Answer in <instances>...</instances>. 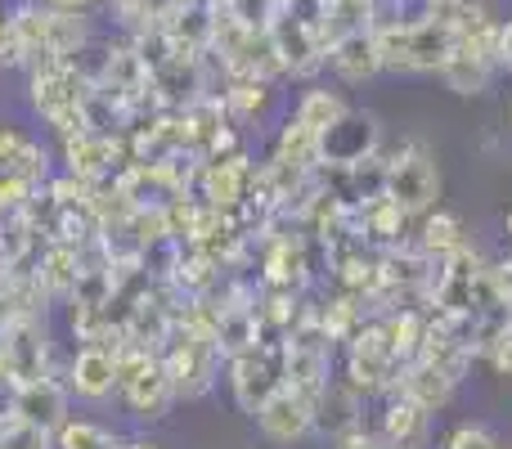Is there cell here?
<instances>
[{
    "label": "cell",
    "mask_w": 512,
    "mask_h": 449,
    "mask_svg": "<svg viewBox=\"0 0 512 449\" xmlns=\"http://www.w3.org/2000/svg\"><path fill=\"white\" fill-rule=\"evenodd\" d=\"M373 36L382 50V68L391 72H441L445 59L459 50V32L432 14L414 18V23L373 27Z\"/></svg>",
    "instance_id": "obj_1"
},
{
    "label": "cell",
    "mask_w": 512,
    "mask_h": 449,
    "mask_svg": "<svg viewBox=\"0 0 512 449\" xmlns=\"http://www.w3.org/2000/svg\"><path fill=\"white\" fill-rule=\"evenodd\" d=\"M162 364H167V378H171V387H176V400H198L212 391L216 373H221V346H216L212 333L185 328V333L162 351Z\"/></svg>",
    "instance_id": "obj_2"
},
{
    "label": "cell",
    "mask_w": 512,
    "mask_h": 449,
    "mask_svg": "<svg viewBox=\"0 0 512 449\" xmlns=\"http://www.w3.org/2000/svg\"><path fill=\"white\" fill-rule=\"evenodd\" d=\"M382 194H387L405 216L427 212V207L441 198V171H436V162H432V153H427V144L409 140L405 149H400V158L387 162V180H382Z\"/></svg>",
    "instance_id": "obj_3"
},
{
    "label": "cell",
    "mask_w": 512,
    "mask_h": 449,
    "mask_svg": "<svg viewBox=\"0 0 512 449\" xmlns=\"http://www.w3.org/2000/svg\"><path fill=\"white\" fill-rule=\"evenodd\" d=\"M279 360H283V355L270 351L265 342H256L252 351H243V355H234V360H230L234 400H239L248 414H256V409H261L265 400L283 387V382H288V378H283V369H279Z\"/></svg>",
    "instance_id": "obj_4"
},
{
    "label": "cell",
    "mask_w": 512,
    "mask_h": 449,
    "mask_svg": "<svg viewBox=\"0 0 512 449\" xmlns=\"http://www.w3.org/2000/svg\"><path fill=\"white\" fill-rule=\"evenodd\" d=\"M252 418H256V427H261V436L270 445H297V441H306L310 427H315V400L301 396L297 387L283 382V387L274 391Z\"/></svg>",
    "instance_id": "obj_5"
},
{
    "label": "cell",
    "mask_w": 512,
    "mask_h": 449,
    "mask_svg": "<svg viewBox=\"0 0 512 449\" xmlns=\"http://www.w3.org/2000/svg\"><path fill=\"white\" fill-rule=\"evenodd\" d=\"M63 387H68V396L81 400V405H108V400L117 396V346L113 351L99 342L77 346Z\"/></svg>",
    "instance_id": "obj_6"
},
{
    "label": "cell",
    "mask_w": 512,
    "mask_h": 449,
    "mask_svg": "<svg viewBox=\"0 0 512 449\" xmlns=\"http://www.w3.org/2000/svg\"><path fill=\"white\" fill-rule=\"evenodd\" d=\"M373 144H378V122L346 108L342 122L328 126L324 140H319V162H328V167H342V171L364 167V162H373Z\"/></svg>",
    "instance_id": "obj_7"
},
{
    "label": "cell",
    "mask_w": 512,
    "mask_h": 449,
    "mask_svg": "<svg viewBox=\"0 0 512 449\" xmlns=\"http://www.w3.org/2000/svg\"><path fill=\"white\" fill-rule=\"evenodd\" d=\"M68 387L54 378H32V382H18L14 400H9V414L23 418L27 427H41V432H59L63 418H68Z\"/></svg>",
    "instance_id": "obj_8"
},
{
    "label": "cell",
    "mask_w": 512,
    "mask_h": 449,
    "mask_svg": "<svg viewBox=\"0 0 512 449\" xmlns=\"http://www.w3.org/2000/svg\"><path fill=\"white\" fill-rule=\"evenodd\" d=\"M396 364L400 360L391 355L382 324L355 333V342H351V387L355 391H382V387H391V373H396Z\"/></svg>",
    "instance_id": "obj_9"
},
{
    "label": "cell",
    "mask_w": 512,
    "mask_h": 449,
    "mask_svg": "<svg viewBox=\"0 0 512 449\" xmlns=\"http://www.w3.org/2000/svg\"><path fill=\"white\" fill-rule=\"evenodd\" d=\"M324 63L346 81V86H360V81L378 77L382 72V50H378V36L373 32H355V36H342V41L328 45Z\"/></svg>",
    "instance_id": "obj_10"
},
{
    "label": "cell",
    "mask_w": 512,
    "mask_h": 449,
    "mask_svg": "<svg viewBox=\"0 0 512 449\" xmlns=\"http://www.w3.org/2000/svg\"><path fill=\"white\" fill-rule=\"evenodd\" d=\"M203 185H207V203L212 212H230L234 203L248 198V185H252V167L243 153H225V158H212L203 167Z\"/></svg>",
    "instance_id": "obj_11"
},
{
    "label": "cell",
    "mask_w": 512,
    "mask_h": 449,
    "mask_svg": "<svg viewBox=\"0 0 512 449\" xmlns=\"http://www.w3.org/2000/svg\"><path fill=\"white\" fill-rule=\"evenodd\" d=\"M454 387H459V382L445 378V373L436 369V364H427V360H409L405 373L396 378V391H400V396H409L414 405H423L427 414H436V409H441L445 400L454 396Z\"/></svg>",
    "instance_id": "obj_12"
},
{
    "label": "cell",
    "mask_w": 512,
    "mask_h": 449,
    "mask_svg": "<svg viewBox=\"0 0 512 449\" xmlns=\"http://www.w3.org/2000/svg\"><path fill=\"white\" fill-rule=\"evenodd\" d=\"M63 162H68V176L95 180L99 171L113 162V140L99 131H77L63 140Z\"/></svg>",
    "instance_id": "obj_13"
},
{
    "label": "cell",
    "mask_w": 512,
    "mask_h": 449,
    "mask_svg": "<svg viewBox=\"0 0 512 449\" xmlns=\"http://www.w3.org/2000/svg\"><path fill=\"white\" fill-rule=\"evenodd\" d=\"M423 436H427V409L396 391V400L387 405V418H382V441L396 449H418Z\"/></svg>",
    "instance_id": "obj_14"
},
{
    "label": "cell",
    "mask_w": 512,
    "mask_h": 449,
    "mask_svg": "<svg viewBox=\"0 0 512 449\" xmlns=\"http://www.w3.org/2000/svg\"><path fill=\"white\" fill-rule=\"evenodd\" d=\"M225 108H230L234 117H243V122H252V117L265 113V104H270V77H256V72H234L230 86H225Z\"/></svg>",
    "instance_id": "obj_15"
},
{
    "label": "cell",
    "mask_w": 512,
    "mask_h": 449,
    "mask_svg": "<svg viewBox=\"0 0 512 449\" xmlns=\"http://www.w3.org/2000/svg\"><path fill=\"white\" fill-rule=\"evenodd\" d=\"M490 72H495L490 59H477V54H468V50H454L450 59H445L441 77L454 95H481V90L490 86Z\"/></svg>",
    "instance_id": "obj_16"
},
{
    "label": "cell",
    "mask_w": 512,
    "mask_h": 449,
    "mask_svg": "<svg viewBox=\"0 0 512 449\" xmlns=\"http://www.w3.org/2000/svg\"><path fill=\"white\" fill-rule=\"evenodd\" d=\"M292 117H297L301 126H310V131L324 140V131L328 126H337L346 117V104L333 95V90H324V86H315V90H306V95L297 99V108H292Z\"/></svg>",
    "instance_id": "obj_17"
},
{
    "label": "cell",
    "mask_w": 512,
    "mask_h": 449,
    "mask_svg": "<svg viewBox=\"0 0 512 449\" xmlns=\"http://www.w3.org/2000/svg\"><path fill=\"white\" fill-rule=\"evenodd\" d=\"M54 449H126L122 436H113V427L95 423V418H63V427L54 432Z\"/></svg>",
    "instance_id": "obj_18"
},
{
    "label": "cell",
    "mask_w": 512,
    "mask_h": 449,
    "mask_svg": "<svg viewBox=\"0 0 512 449\" xmlns=\"http://www.w3.org/2000/svg\"><path fill=\"white\" fill-rule=\"evenodd\" d=\"M459 247H468V243H463V225L454 221V216L441 212L423 225V252L432 256V261H445V256H454Z\"/></svg>",
    "instance_id": "obj_19"
},
{
    "label": "cell",
    "mask_w": 512,
    "mask_h": 449,
    "mask_svg": "<svg viewBox=\"0 0 512 449\" xmlns=\"http://www.w3.org/2000/svg\"><path fill=\"white\" fill-rule=\"evenodd\" d=\"M499 441L486 432V427H477V423H463V427H454L450 436H445V449H495Z\"/></svg>",
    "instance_id": "obj_20"
},
{
    "label": "cell",
    "mask_w": 512,
    "mask_h": 449,
    "mask_svg": "<svg viewBox=\"0 0 512 449\" xmlns=\"http://www.w3.org/2000/svg\"><path fill=\"white\" fill-rule=\"evenodd\" d=\"M495 68H512V18L495 32Z\"/></svg>",
    "instance_id": "obj_21"
},
{
    "label": "cell",
    "mask_w": 512,
    "mask_h": 449,
    "mask_svg": "<svg viewBox=\"0 0 512 449\" xmlns=\"http://www.w3.org/2000/svg\"><path fill=\"white\" fill-rule=\"evenodd\" d=\"M495 364L512 378V324H508V333L499 337V346H495Z\"/></svg>",
    "instance_id": "obj_22"
},
{
    "label": "cell",
    "mask_w": 512,
    "mask_h": 449,
    "mask_svg": "<svg viewBox=\"0 0 512 449\" xmlns=\"http://www.w3.org/2000/svg\"><path fill=\"white\" fill-rule=\"evenodd\" d=\"M45 5H59V9H86V5H95V0H45Z\"/></svg>",
    "instance_id": "obj_23"
},
{
    "label": "cell",
    "mask_w": 512,
    "mask_h": 449,
    "mask_svg": "<svg viewBox=\"0 0 512 449\" xmlns=\"http://www.w3.org/2000/svg\"><path fill=\"white\" fill-rule=\"evenodd\" d=\"M508 234H512V212H508Z\"/></svg>",
    "instance_id": "obj_24"
},
{
    "label": "cell",
    "mask_w": 512,
    "mask_h": 449,
    "mask_svg": "<svg viewBox=\"0 0 512 449\" xmlns=\"http://www.w3.org/2000/svg\"><path fill=\"white\" fill-rule=\"evenodd\" d=\"M495 449H508V445H495Z\"/></svg>",
    "instance_id": "obj_25"
}]
</instances>
